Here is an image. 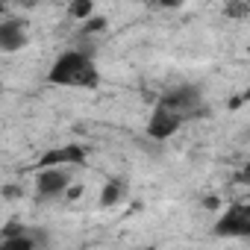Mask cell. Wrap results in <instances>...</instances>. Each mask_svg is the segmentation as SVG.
I'll return each instance as SVG.
<instances>
[{"label":"cell","mask_w":250,"mask_h":250,"mask_svg":"<svg viewBox=\"0 0 250 250\" xmlns=\"http://www.w3.org/2000/svg\"><path fill=\"white\" fill-rule=\"evenodd\" d=\"M47 83L50 85H65V88H88V91H94V88H100L103 77H100L97 62H94L91 53H85V50H62L53 59L50 71H47Z\"/></svg>","instance_id":"6da1fadb"},{"label":"cell","mask_w":250,"mask_h":250,"mask_svg":"<svg viewBox=\"0 0 250 250\" xmlns=\"http://www.w3.org/2000/svg\"><path fill=\"white\" fill-rule=\"evenodd\" d=\"M156 106H162V109L174 112L183 124H186V121H197V118L209 115V106H206V100H203V88H200V85H194V83H180V85L168 88V91L159 97V103H156Z\"/></svg>","instance_id":"7a4b0ae2"},{"label":"cell","mask_w":250,"mask_h":250,"mask_svg":"<svg viewBox=\"0 0 250 250\" xmlns=\"http://www.w3.org/2000/svg\"><path fill=\"white\" fill-rule=\"evenodd\" d=\"M215 238H250V206L247 203H229L221 209L218 221L212 224Z\"/></svg>","instance_id":"3957f363"},{"label":"cell","mask_w":250,"mask_h":250,"mask_svg":"<svg viewBox=\"0 0 250 250\" xmlns=\"http://www.w3.org/2000/svg\"><path fill=\"white\" fill-rule=\"evenodd\" d=\"M71 186V171L68 168H44L39 171L36 177V194L42 200H56V197H65Z\"/></svg>","instance_id":"277c9868"},{"label":"cell","mask_w":250,"mask_h":250,"mask_svg":"<svg viewBox=\"0 0 250 250\" xmlns=\"http://www.w3.org/2000/svg\"><path fill=\"white\" fill-rule=\"evenodd\" d=\"M85 159H88L85 147H83V145H77V142H71V145H62V147H53V150L42 153L36 165H39V171H44V168H68V165H85Z\"/></svg>","instance_id":"5b68a950"},{"label":"cell","mask_w":250,"mask_h":250,"mask_svg":"<svg viewBox=\"0 0 250 250\" xmlns=\"http://www.w3.org/2000/svg\"><path fill=\"white\" fill-rule=\"evenodd\" d=\"M30 42L27 21L24 18H6L0 21V53H18Z\"/></svg>","instance_id":"8992f818"},{"label":"cell","mask_w":250,"mask_h":250,"mask_svg":"<svg viewBox=\"0 0 250 250\" xmlns=\"http://www.w3.org/2000/svg\"><path fill=\"white\" fill-rule=\"evenodd\" d=\"M180 127H183V121H180L174 112L156 106L153 115H150V121H147V136H150L153 142H168L171 136L180 133Z\"/></svg>","instance_id":"52a82bcc"},{"label":"cell","mask_w":250,"mask_h":250,"mask_svg":"<svg viewBox=\"0 0 250 250\" xmlns=\"http://www.w3.org/2000/svg\"><path fill=\"white\" fill-rule=\"evenodd\" d=\"M124 194H127V180H121V177H112L103 183L100 188V197H97V206L100 209H112L124 200Z\"/></svg>","instance_id":"ba28073f"},{"label":"cell","mask_w":250,"mask_h":250,"mask_svg":"<svg viewBox=\"0 0 250 250\" xmlns=\"http://www.w3.org/2000/svg\"><path fill=\"white\" fill-rule=\"evenodd\" d=\"M0 250H36V238L33 232H21V235H9V238H0Z\"/></svg>","instance_id":"9c48e42d"},{"label":"cell","mask_w":250,"mask_h":250,"mask_svg":"<svg viewBox=\"0 0 250 250\" xmlns=\"http://www.w3.org/2000/svg\"><path fill=\"white\" fill-rule=\"evenodd\" d=\"M94 15V3L91 0H71L68 3V18H74V21H88Z\"/></svg>","instance_id":"30bf717a"},{"label":"cell","mask_w":250,"mask_h":250,"mask_svg":"<svg viewBox=\"0 0 250 250\" xmlns=\"http://www.w3.org/2000/svg\"><path fill=\"white\" fill-rule=\"evenodd\" d=\"M100 30H106V18L103 15H91L88 21H83L80 36H91V33H100Z\"/></svg>","instance_id":"8fae6325"},{"label":"cell","mask_w":250,"mask_h":250,"mask_svg":"<svg viewBox=\"0 0 250 250\" xmlns=\"http://www.w3.org/2000/svg\"><path fill=\"white\" fill-rule=\"evenodd\" d=\"M203 209H209V212H221V197H218V194H206V197H203Z\"/></svg>","instance_id":"7c38bea8"},{"label":"cell","mask_w":250,"mask_h":250,"mask_svg":"<svg viewBox=\"0 0 250 250\" xmlns=\"http://www.w3.org/2000/svg\"><path fill=\"white\" fill-rule=\"evenodd\" d=\"M3 197H6V200H12V197L18 200V197H21V188H18V186H3Z\"/></svg>","instance_id":"4fadbf2b"},{"label":"cell","mask_w":250,"mask_h":250,"mask_svg":"<svg viewBox=\"0 0 250 250\" xmlns=\"http://www.w3.org/2000/svg\"><path fill=\"white\" fill-rule=\"evenodd\" d=\"M80 194H83V186H74V183H71V186H68V191H65V197H68V200H77Z\"/></svg>","instance_id":"5bb4252c"},{"label":"cell","mask_w":250,"mask_h":250,"mask_svg":"<svg viewBox=\"0 0 250 250\" xmlns=\"http://www.w3.org/2000/svg\"><path fill=\"white\" fill-rule=\"evenodd\" d=\"M142 250H159V247H142Z\"/></svg>","instance_id":"9a60e30c"},{"label":"cell","mask_w":250,"mask_h":250,"mask_svg":"<svg viewBox=\"0 0 250 250\" xmlns=\"http://www.w3.org/2000/svg\"><path fill=\"white\" fill-rule=\"evenodd\" d=\"M0 88H3V77H0Z\"/></svg>","instance_id":"2e32d148"}]
</instances>
